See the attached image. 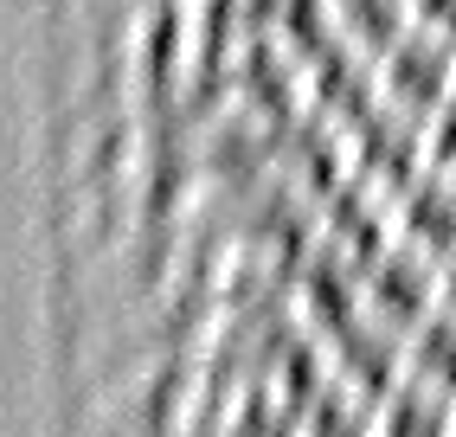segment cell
<instances>
[{"mask_svg":"<svg viewBox=\"0 0 456 437\" xmlns=\"http://www.w3.org/2000/svg\"><path fill=\"white\" fill-rule=\"evenodd\" d=\"M354 284H360V316L379 322L386 334H405L437 309V270L405 244H379L367 264H354Z\"/></svg>","mask_w":456,"mask_h":437,"instance_id":"obj_2","label":"cell"},{"mask_svg":"<svg viewBox=\"0 0 456 437\" xmlns=\"http://www.w3.org/2000/svg\"><path fill=\"white\" fill-rule=\"evenodd\" d=\"M386 218H392V244H405V251H418L437 270L456 251V180L418 168L399 194L386 200Z\"/></svg>","mask_w":456,"mask_h":437,"instance_id":"obj_3","label":"cell"},{"mask_svg":"<svg viewBox=\"0 0 456 437\" xmlns=\"http://www.w3.org/2000/svg\"><path fill=\"white\" fill-rule=\"evenodd\" d=\"M418 148H424V168L456 180V97L437 110V116H424L418 122Z\"/></svg>","mask_w":456,"mask_h":437,"instance_id":"obj_6","label":"cell"},{"mask_svg":"<svg viewBox=\"0 0 456 437\" xmlns=\"http://www.w3.org/2000/svg\"><path fill=\"white\" fill-rule=\"evenodd\" d=\"M399 380L437 399H456V316L450 309H431L418 328L399 334Z\"/></svg>","mask_w":456,"mask_h":437,"instance_id":"obj_4","label":"cell"},{"mask_svg":"<svg viewBox=\"0 0 456 437\" xmlns=\"http://www.w3.org/2000/svg\"><path fill=\"white\" fill-rule=\"evenodd\" d=\"M373 437H450V399L399 380L373 405Z\"/></svg>","mask_w":456,"mask_h":437,"instance_id":"obj_5","label":"cell"},{"mask_svg":"<svg viewBox=\"0 0 456 437\" xmlns=\"http://www.w3.org/2000/svg\"><path fill=\"white\" fill-rule=\"evenodd\" d=\"M373 97H379V110L405 116V122L437 116L456 97V45L405 26V33L373 58Z\"/></svg>","mask_w":456,"mask_h":437,"instance_id":"obj_1","label":"cell"},{"mask_svg":"<svg viewBox=\"0 0 456 437\" xmlns=\"http://www.w3.org/2000/svg\"><path fill=\"white\" fill-rule=\"evenodd\" d=\"M437 309H450V316H456V251L437 264Z\"/></svg>","mask_w":456,"mask_h":437,"instance_id":"obj_8","label":"cell"},{"mask_svg":"<svg viewBox=\"0 0 456 437\" xmlns=\"http://www.w3.org/2000/svg\"><path fill=\"white\" fill-rule=\"evenodd\" d=\"M405 7H411V26H418V33L456 45V0H405Z\"/></svg>","mask_w":456,"mask_h":437,"instance_id":"obj_7","label":"cell"},{"mask_svg":"<svg viewBox=\"0 0 456 437\" xmlns=\"http://www.w3.org/2000/svg\"><path fill=\"white\" fill-rule=\"evenodd\" d=\"M450 437H456V399H450Z\"/></svg>","mask_w":456,"mask_h":437,"instance_id":"obj_9","label":"cell"}]
</instances>
